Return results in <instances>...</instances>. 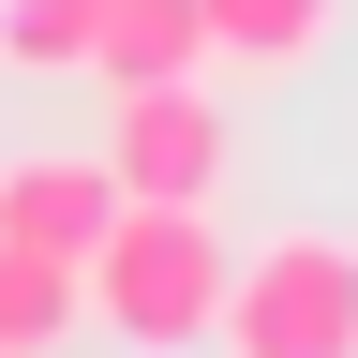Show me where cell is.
Wrapping results in <instances>:
<instances>
[{
	"mask_svg": "<svg viewBox=\"0 0 358 358\" xmlns=\"http://www.w3.org/2000/svg\"><path fill=\"white\" fill-rule=\"evenodd\" d=\"M75 299L105 313L134 358L209 343V313H224V224H209L194 194H120V209H105V239L75 254Z\"/></svg>",
	"mask_w": 358,
	"mask_h": 358,
	"instance_id": "6da1fadb",
	"label": "cell"
},
{
	"mask_svg": "<svg viewBox=\"0 0 358 358\" xmlns=\"http://www.w3.org/2000/svg\"><path fill=\"white\" fill-rule=\"evenodd\" d=\"M224 358H358V239L343 224H268L254 254H224Z\"/></svg>",
	"mask_w": 358,
	"mask_h": 358,
	"instance_id": "7a4b0ae2",
	"label": "cell"
},
{
	"mask_svg": "<svg viewBox=\"0 0 358 358\" xmlns=\"http://www.w3.org/2000/svg\"><path fill=\"white\" fill-rule=\"evenodd\" d=\"M120 179V194H224V179H239V120L209 105L194 75H150V90H105V150H90Z\"/></svg>",
	"mask_w": 358,
	"mask_h": 358,
	"instance_id": "3957f363",
	"label": "cell"
},
{
	"mask_svg": "<svg viewBox=\"0 0 358 358\" xmlns=\"http://www.w3.org/2000/svg\"><path fill=\"white\" fill-rule=\"evenodd\" d=\"M105 209H120V179L105 164H90V150H30V164H0V239H15V254H90V239H105Z\"/></svg>",
	"mask_w": 358,
	"mask_h": 358,
	"instance_id": "277c9868",
	"label": "cell"
},
{
	"mask_svg": "<svg viewBox=\"0 0 358 358\" xmlns=\"http://www.w3.org/2000/svg\"><path fill=\"white\" fill-rule=\"evenodd\" d=\"M194 30H209L224 75H313L329 30H343V0H194Z\"/></svg>",
	"mask_w": 358,
	"mask_h": 358,
	"instance_id": "5b68a950",
	"label": "cell"
},
{
	"mask_svg": "<svg viewBox=\"0 0 358 358\" xmlns=\"http://www.w3.org/2000/svg\"><path fill=\"white\" fill-rule=\"evenodd\" d=\"M90 75H105V90L209 75V30H194V0H105V15H90Z\"/></svg>",
	"mask_w": 358,
	"mask_h": 358,
	"instance_id": "8992f818",
	"label": "cell"
},
{
	"mask_svg": "<svg viewBox=\"0 0 358 358\" xmlns=\"http://www.w3.org/2000/svg\"><path fill=\"white\" fill-rule=\"evenodd\" d=\"M60 329H90L75 268H60V254H15V239H0V343H15V358H45Z\"/></svg>",
	"mask_w": 358,
	"mask_h": 358,
	"instance_id": "52a82bcc",
	"label": "cell"
},
{
	"mask_svg": "<svg viewBox=\"0 0 358 358\" xmlns=\"http://www.w3.org/2000/svg\"><path fill=\"white\" fill-rule=\"evenodd\" d=\"M90 15L105 0H0V75H90Z\"/></svg>",
	"mask_w": 358,
	"mask_h": 358,
	"instance_id": "ba28073f",
	"label": "cell"
},
{
	"mask_svg": "<svg viewBox=\"0 0 358 358\" xmlns=\"http://www.w3.org/2000/svg\"><path fill=\"white\" fill-rule=\"evenodd\" d=\"M0 358H15V343H0Z\"/></svg>",
	"mask_w": 358,
	"mask_h": 358,
	"instance_id": "9c48e42d",
	"label": "cell"
}]
</instances>
